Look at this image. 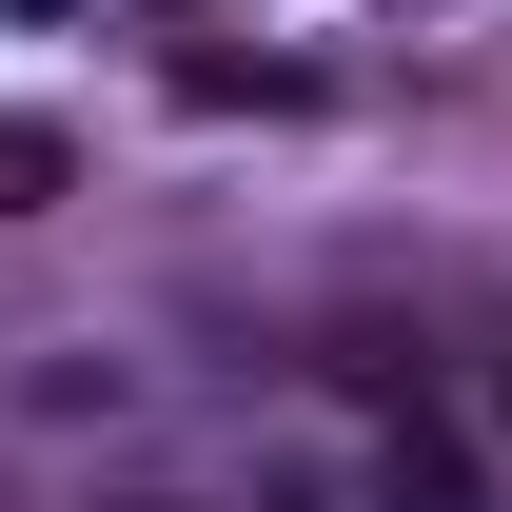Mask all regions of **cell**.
Masks as SVG:
<instances>
[{"mask_svg":"<svg viewBox=\"0 0 512 512\" xmlns=\"http://www.w3.org/2000/svg\"><path fill=\"white\" fill-rule=\"evenodd\" d=\"M60 178H79V138H60V119H0V217H40Z\"/></svg>","mask_w":512,"mask_h":512,"instance_id":"obj_1","label":"cell"},{"mask_svg":"<svg viewBox=\"0 0 512 512\" xmlns=\"http://www.w3.org/2000/svg\"><path fill=\"white\" fill-rule=\"evenodd\" d=\"M99 512H197V493H99Z\"/></svg>","mask_w":512,"mask_h":512,"instance_id":"obj_2","label":"cell"}]
</instances>
